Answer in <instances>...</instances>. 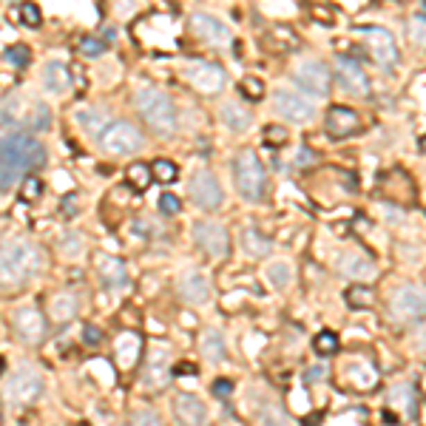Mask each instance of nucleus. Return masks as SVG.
<instances>
[{
	"label": "nucleus",
	"instance_id": "a211bd4d",
	"mask_svg": "<svg viewBox=\"0 0 426 426\" xmlns=\"http://www.w3.org/2000/svg\"><path fill=\"white\" fill-rule=\"evenodd\" d=\"M191 26H194V32H196V37H202L205 43H210V46H228L230 43V32L219 23V20H213V17H207V15H194L191 17Z\"/></svg>",
	"mask_w": 426,
	"mask_h": 426
},
{
	"label": "nucleus",
	"instance_id": "aec40b11",
	"mask_svg": "<svg viewBox=\"0 0 426 426\" xmlns=\"http://www.w3.org/2000/svg\"><path fill=\"white\" fill-rule=\"evenodd\" d=\"M179 296L188 304H205L207 296H210L207 279L202 276V273H185V276L179 279Z\"/></svg>",
	"mask_w": 426,
	"mask_h": 426
},
{
	"label": "nucleus",
	"instance_id": "09e8293b",
	"mask_svg": "<svg viewBox=\"0 0 426 426\" xmlns=\"http://www.w3.org/2000/svg\"><path fill=\"white\" fill-rule=\"evenodd\" d=\"M3 370H6V361H3V358H0V375H3Z\"/></svg>",
	"mask_w": 426,
	"mask_h": 426
},
{
	"label": "nucleus",
	"instance_id": "c85d7f7f",
	"mask_svg": "<svg viewBox=\"0 0 426 426\" xmlns=\"http://www.w3.org/2000/svg\"><path fill=\"white\" fill-rule=\"evenodd\" d=\"M126 179H128V185L137 188V191H145V188L151 185V182H154V176H151V165H142V162L128 165Z\"/></svg>",
	"mask_w": 426,
	"mask_h": 426
},
{
	"label": "nucleus",
	"instance_id": "c03bdc74",
	"mask_svg": "<svg viewBox=\"0 0 426 426\" xmlns=\"http://www.w3.org/2000/svg\"><path fill=\"white\" fill-rule=\"evenodd\" d=\"M267 139L276 142V145H282V142H287V131H282L279 126H270V128H267Z\"/></svg>",
	"mask_w": 426,
	"mask_h": 426
},
{
	"label": "nucleus",
	"instance_id": "79ce46f5",
	"mask_svg": "<svg viewBox=\"0 0 426 426\" xmlns=\"http://www.w3.org/2000/svg\"><path fill=\"white\" fill-rule=\"evenodd\" d=\"M83 341H85L88 347H100V341H103V332H100L97 327L85 324V327H83Z\"/></svg>",
	"mask_w": 426,
	"mask_h": 426
},
{
	"label": "nucleus",
	"instance_id": "9b49d317",
	"mask_svg": "<svg viewBox=\"0 0 426 426\" xmlns=\"http://www.w3.org/2000/svg\"><path fill=\"white\" fill-rule=\"evenodd\" d=\"M392 316L398 321H418L426 316V293L418 287H401L392 296Z\"/></svg>",
	"mask_w": 426,
	"mask_h": 426
},
{
	"label": "nucleus",
	"instance_id": "2eb2a0df",
	"mask_svg": "<svg viewBox=\"0 0 426 426\" xmlns=\"http://www.w3.org/2000/svg\"><path fill=\"white\" fill-rule=\"evenodd\" d=\"M336 71H339V80L341 85L350 91V94H367L370 91V80L364 74V69L350 57H339L336 60Z\"/></svg>",
	"mask_w": 426,
	"mask_h": 426
},
{
	"label": "nucleus",
	"instance_id": "b1692460",
	"mask_svg": "<svg viewBox=\"0 0 426 426\" xmlns=\"http://www.w3.org/2000/svg\"><path fill=\"white\" fill-rule=\"evenodd\" d=\"M219 117H222V123H225L230 131H248V128H250V111H248L245 105L228 103V105H222Z\"/></svg>",
	"mask_w": 426,
	"mask_h": 426
},
{
	"label": "nucleus",
	"instance_id": "39448f33",
	"mask_svg": "<svg viewBox=\"0 0 426 426\" xmlns=\"http://www.w3.org/2000/svg\"><path fill=\"white\" fill-rule=\"evenodd\" d=\"M142 134L137 126L126 123V119H119V123H108L105 131L100 134V145L108 157H131L142 148Z\"/></svg>",
	"mask_w": 426,
	"mask_h": 426
},
{
	"label": "nucleus",
	"instance_id": "72a5a7b5",
	"mask_svg": "<svg viewBox=\"0 0 426 426\" xmlns=\"http://www.w3.org/2000/svg\"><path fill=\"white\" fill-rule=\"evenodd\" d=\"M347 304L352 310H364L367 304H373V290L370 287H364V284H355L347 290Z\"/></svg>",
	"mask_w": 426,
	"mask_h": 426
},
{
	"label": "nucleus",
	"instance_id": "6e6552de",
	"mask_svg": "<svg viewBox=\"0 0 426 426\" xmlns=\"http://www.w3.org/2000/svg\"><path fill=\"white\" fill-rule=\"evenodd\" d=\"M358 35L367 46L370 57L375 60L378 66H395L398 63V46H395L392 35L386 28H375V26H367V28H358Z\"/></svg>",
	"mask_w": 426,
	"mask_h": 426
},
{
	"label": "nucleus",
	"instance_id": "8fccbe9b",
	"mask_svg": "<svg viewBox=\"0 0 426 426\" xmlns=\"http://www.w3.org/2000/svg\"><path fill=\"white\" fill-rule=\"evenodd\" d=\"M420 148H423V151H426V137H423V139H420Z\"/></svg>",
	"mask_w": 426,
	"mask_h": 426
},
{
	"label": "nucleus",
	"instance_id": "3c124183",
	"mask_svg": "<svg viewBox=\"0 0 426 426\" xmlns=\"http://www.w3.org/2000/svg\"><path fill=\"white\" fill-rule=\"evenodd\" d=\"M0 420H3V409H0Z\"/></svg>",
	"mask_w": 426,
	"mask_h": 426
},
{
	"label": "nucleus",
	"instance_id": "1a4fd4ad",
	"mask_svg": "<svg viewBox=\"0 0 426 426\" xmlns=\"http://www.w3.org/2000/svg\"><path fill=\"white\" fill-rule=\"evenodd\" d=\"M273 105H276V111L290 119V123H310V119L316 117V108L307 97L296 94V91H287V88H279L276 94H273Z\"/></svg>",
	"mask_w": 426,
	"mask_h": 426
},
{
	"label": "nucleus",
	"instance_id": "e433bc0d",
	"mask_svg": "<svg viewBox=\"0 0 426 426\" xmlns=\"http://www.w3.org/2000/svg\"><path fill=\"white\" fill-rule=\"evenodd\" d=\"M17 17H20L26 26H32V28H37V26L43 23V15H40V9H37L35 3H23V6L17 9Z\"/></svg>",
	"mask_w": 426,
	"mask_h": 426
},
{
	"label": "nucleus",
	"instance_id": "bb28decb",
	"mask_svg": "<svg viewBox=\"0 0 426 426\" xmlns=\"http://www.w3.org/2000/svg\"><path fill=\"white\" fill-rule=\"evenodd\" d=\"M199 347H202V352L207 355V361H213V364L225 358V341H222V336H219L216 330H207L205 336L199 339Z\"/></svg>",
	"mask_w": 426,
	"mask_h": 426
},
{
	"label": "nucleus",
	"instance_id": "cd10ccee",
	"mask_svg": "<svg viewBox=\"0 0 426 426\" xmlns=\"http://www.w3.org/2000/svg\"><path fill=\"white\" fill-rule=\"evenodd\" d=\"M241 245H245V250L250 256H267L270 248H273V241L267 236H262L259 230H245L241 233Z\"/></svg>",
	"mask_w": 426,
	"mask_h": 426
},
{
	"label": "nucleus",
	"instance_id": "4be33fe9",
	"mask_svg": "<svg viewBox=\"0 0 426 426\" xmlns=\"http://www.w3.org/2000/svg\"><path fill=\"white\" fill-rule=\"evenodd\" d=\"M344 375L350 378V386H352V389H373V386L378 384V373L373 370V364H364V361L347 364Z\"/></svg>",
	"mask_w": 426,
	"mask_h": 426
},
{
	"label": "nucleus",
	"instance_id": "9d476101",
	"mask_svg": "<svg viewBox=\"0 0 426 426\" xmlns=\"http://www.w3.org/2000/svg\"><path fill=\"white\" fill-rule=\"evenodd\" d=\"M191 196H194V202L202 207V210H216L219 205H222V185H219V179L213 176L210 171H196L194 176H191Z\"/></svg>",
	"mask_w": 426,
	"mask_h": 426
},
{
	"label": "nucleus",
	"instance_id": "58836bf2",
	"mask_svg": "<svg viewBox=\"0 0 426 426\" xmlns=\"http://www.w3.org/2000/svg\"><path fill=\"white\" fill-rule=\"evenodd\" d=\"M40 194H43V182L37 176H26L23 179V196L28 202H35V199H40Z\"/></svg>",
	"mask_w": 426,
	"mask_h": 426
},
{
	"label": "nucleus",
	"instance_id": "5701e85b",
	"mask_svg": "<svg viewBox=\"0 0 426 426\" xmlns=\"http://www.w3.org/2000/svg\"><path fill=\"white\" fill-rule=\"evenodd\" d=\"M100 276H103V284L105 287H123L126 282H128V273H126V264L119 262V259H111V256H105L103 262H100Z\"/></svg>",
	"mask_w": 426,
	"mask_h": 426
},
{
	"label": "nucleus",
	"instance_id": "7ed1b4c3",
	"mask_svg": "<svg viewBox=\"0 0 426 426\" xmlns=\"http://www.w3.org/2000/svg\"><path fill=\"white\" fill-rule=\"evenodd\" d=\"M134 105L139 111V117L148 123L151 131H157L162 137L173 134L176 128V105L171 103L168 94H162L160 88H139L134 94Z\"/></svg>",
	"mask_w": 426,
	"mask_h": 426
},
{
	"label": "nucleus",
	"instance_id": "4c0bfd02",
	"mask_svg": "<svg viewBox=\"0 0 426 426\" xmlns=\"http://www.w3.org/2000/svg\"><path fill=\"white\" fill-rule=\"evenodd\" d=\"M77 119H80V126L85 128V131H100V128H105L103 126V114H91V111H80L77 114Z\"/></svg>",
	"mask_w": 426,
	"mask_h": 426
},
{
	"label": "nucleus",
	"instance_id": "f257e3e1",
	"mask_svg": "<svg viewBox=\"0 0 426 426\" xmlns=\"http://www.w3.org/2000/svg\"><path fill=\"white\" fill-rule=\"evenodd\" d=\"M46 162V148L28 134H9L0 139V194L15 188V182Z\"/></svg>",
	"mask_w": 426,
	"mask_h": 426
},
{
	"label": "nucleus",
	"instance_id": "20e7f679",
	"mask_svg": "<svg viewBox=\"0 0 426 426\" xmlns=\"http://www.w3.org/2000/svg\"><path fill=\"white\" fill-rule=\"evenodd\" d=\"M233 173H236V188L248 202H259L264 196V185H267V173L262 160L256 157V151H239L236 162H233Z\"/></svg>",
	"mask_w": 426,
	"mask_h": 426
},
{
	"label": "nucleus",
	"instance_id": "6ab92c4d",
	"mask_svg": "<svg viewBox=\"0 0 426 426\" xmlns=\"http://www.w3.org/2000/svg\"><path fill=\"white\" fill-rule=\"evenodd\" d=\"M173 412H176V418L182 420V423H205L207 420V407L196 398V395H179V398L173 401Z\"/></svg>",
	"mask_w": 426,
	"mask_h": 426
},
{
	"label": "nucleus",
	"instance_id": "7c9ffc66",
	"mask_svg": "<svg viewBox=\"0 0 426 426\" xmlns=\"http://www.w3.org/2000/svg\"><path fill=\"white\" fill-rule=\"evenodd\" d=\"M176 165L171 160H154L151 162V176H154L157 182H162V185H171V182H176Z\"/></svg>",
	"mask_w": 426,
	"mask_h": 426
},
{
	"label": "nucleus",
	"instance_id": "f3484780",
	"mask_svg": "<svg viewBox=\"0 0 426 426\" xmlns=\"http://www.w3.org/2000/svg\"><path fill=\"white\" fill-rule=\"evenodd\" d=\"M114 352H117V364L123 370H131L137 367V361H139V352H142V339H139V332H119V336L114 339Z\"/></svg>",
	"mask_w": 426,
	"mask_h": 426
},
{
	"label": "nucleus",
	"instance_id": "0eeeda50",
	"mask_svg": "<svg viewBox=\"0 0 426 426\" xmlns=\"http://www.w3.org/2000/svg\"><path fill=\"white\" fill-rule=\"evenodd\" d=\"M293 80L298 88L310 91V94L316 97H327L330 94V71L324 63H318V60H298V63L293 66Z\"/></svg>",
	"mask_w": 426,
	"mask_h": 426
},
{
	"label": "nucleus",
	"instance_id": "2f4dec72",
	"mask_svg": "<svg viewBox=\"0 0 426 426\" xmlns=\"http://www.w3.org/2000/svg\"><path fill=\"white\" fill-rule=\"evenodd\" d=\"M313 347H316L318 355L330 358V355H336V352H339V336H336V332H330V330H324V332H318V336H316Z\"/></svg>",
	"mask_w": 426,
	"mask_h": 426
},
{
	"label": "nucleus",
	"instance_id": "473e14b6",
	"mask_svg": "<svg viewBox=\"0 0 426 426\" xmlns=\"http://www.w3.org/2000/svg\"><path fill=\"white\" fill-rule=\"evenodd\" d=\"M3 60H9L15 69H26L28 63H32V51H28V46H23V43H15L3 51Z\"/></svg>",
	"mask_w": 426,
	"mask_h": 426
},
{
	"label": "nucleus",
	"instance_id": "49530a36",
	"mask_svg": "<svg viewBox=\"0 0 426 426\" xmlns=\"http://www.w3.org/2000/svg\"><path fill=\"white\" fill-rule=\"evenodd\" d=\"M324 373H327L324 367H313V370L307 373V381H321V378H324Z\"/></svg>",
	"mask_w": 426,
	"mask_h": 426
},
{
	"label": "nucleus",
	"instance_id": "412c9836",
	"mask_svg": "<svg viewBox=\"0 0 426 426\" xmlns=\"http://www.w3.org/2000/svg\"><path fill=\"white\" fill-rule=\"evenodd\" d=\"M43 85L51 91V94H63L71 85V69L66 63H60V60H51L43 71Z\"/></svg>",
	"mask_w": 426,
	"mask_h": 426
},
{
	"label": "nucleus",
	"instance_id": "f8f14e48",
	"mask_svg": "<svg viewBox=\"0 0 426 426\" xmlns=\"http://www.w3.org/2000/svg\"><path fill=\"white\" fill-rule=\"evenodd\" d=\"M194 239H196L199 250H205L207 256H228L230 253V236L216 222H199L194 228Z\"/></svg>",
	"mask_w": 426,
	"mask_h": 426
},
{
	"label": "nucleus",
	"instance_id": "ddd939ff",
	"mask_svg": "<svg viewBox=\"0 0 426 426\" xmlns=\"http://www.w3.org/2000/svg\"><path fill=\"white\" fill-rule=\"evenodd\" d=\"M15 330L26 344H37L46 336V318L37 307H20L15 313Z\"/></svg>",
	"mask_w": 426,
	"mask_h": 426
},
{
	"label": "nucleus",
	"instance_id": "a878e982",
	"mask_svg": "<svg viewBox=\"0 0 426 426\" xmlns=\"http://www.w3.org/2000/svg\"><path fill=\"white\" fill-rule=\"evenodd\" d=\"M77 316V301L69 293H57L51 298V318L54 321H71Z\"/></svg>",
	"mask_w": 426,
	"mask_h": 426
},
{
	"label": "nucleus",
	"instance_id": "a18cd8bd",
	"mask_svg": "<svg viewBox=\"0 0 426 426\" xmlns=\"http://www.w3.org/2000/svg\"><path fill=\"white\" fill-rule=\"evenodd\" d=\"M134 420H145V423H160V415L157 412H134Z\"/></svg>",
	"mask_w": 426,
	"mask_h": 426
},
{
	"label": "nucleus",
	"instance_id": "de8ad7c7",
	"mask_svg": "<svg viewBox=\"0 0 426 426\" xmlns=\"http://www.w3.org/2000/svg\"><path fill=\"white\" fill-rule=\"evenodd\" d=\"M182 373H196V367H191V364H179V367H176V375H182Z\"/></svg>",
	"mask_w": 426,
	"mask_h": 426
},
{
	"label": "nucleus",
	"instance_id": "c756f323",
	"mask_svg": "<svg viewBox=\"0 0 426 426\" xmlns=\"http://www.w3.org/2000/svg\"><path fill=\"white\" fill-rule=\"evenodd\" d=\"M267 279H270V284L273 287H287L290 284V279H293V270H290V264L287 262H273L270 267H267Z\"/></svg>",
	"mask_w": 426,
	"mask_h": 426
},
{
	"label": "nucleus",
	"instance_id": "f03ea898",
	"mask_svg": "<svg viewBox=\"0 0 426 426\" xmlns=\"http://www.w3.org/2000/svg\"><path fill=\"white\" fill-rule=\"evenodd\" d=\"M43 267V253L37 245L26 239H9L0 245V290L23 287Z\"/></svg>",
	"mask_w": 426,
	"mask_h": 426
},
{
	"label": "nucleus",
	"instance_id": "f704fd0d",
	"mask_svg": "<svg viewBox=\"0 0 426 426\" xmlns=\"http://www.w3.org/2000/svg\"><path fill=\"white\" fill-rule=\"evenodd\" d=\"M49 123H51L49 108H46L43 103H35V105H32V117H28V128H32V131H46Z\"/></svg>",
	"mask_w": 426,
	"mask_h": 426
},
{
	"label": "nucleus",
	"instance_id": "dca6fc26",
	"mask_svg": "<svg viewBox=\"0 0 426 426\" xmlns=\"http://www.w3.org/2000/svg\"><path fill=\"white\" fill-rule=\"evenodd\" d=\"M188 83L196 91H202V94H219L222 85H225V71L219 66L205 63V66H196V69L188 71Z\"/></svg>",
	"mask_w": 426,
	"mask_h": 426
},
{
	"label": "nucleus",
	"instance_id": "37998d69",
	"mask_svg": "<svg viewBox=\"0 0 426 426\" xmlns=\"http://www.w3.org/2000/svg\"><path fill=\"white\" fill-rule=\"evenodd\" d=\"M230 392H233V384L228 378H219L216 384H213V395H219V398H228Z\"/></svg>",
	"mask_w": 426,
	"mask_h": 426
},
{
	"label": "nucleus",
	"instance_id": "393cba45",
	"mask_svg": "<svg viewBox=\"0 0 426 426\" xmlns=\"http://www.w3.org/2000/svg\"><path fill=\"white\" fill-rule=\"evenodd\" d=\"M339 270L344 273V276H355V279H367V276H373L375 273V267L370 264V259H364V256H358V253H344L341 259H339Z\"/></svg>",
	"mask_w": 426,
	"mask_h": 426
},
{
	"label": "nucleus",
	"instance_id": "a19ab883",
	"mask_svg": "<svg viewBox=\"0 0 426 426\" xmlns=\"http://www.w3.org/2000/svg\"><path fill=\"white\" fill-rule=\"evenodd\" d=\"M160 210H162V213H168V216L179 213V210H182L179 196H176V194H162V196H160Z\"/></svg>",
	"mask_w": 426,
	"mask_h": 426
},
{
	"label": "nucleus",
	"instance_id": "ea45409f",
	"mask_svg": "<svg viewBox=\"0 0 426 426\" xmlns=\"http://www.w3.org/2000/svg\"><path fill=\"white\" fill-rule=\"evenodd\" d=\"M103 51H105V43L97 40V37H83L80 40V54H85V57H97Z\"/></svg>",
	"mask_w": 426,
	"mask_h": 426
},
{
	"label": "nucleus",
	"instance_id": "4468645a",
	"mask_svg": "<svg viewBox=\"0 0 426 426\" xmlns=\"http://www.w3.org/2000/svg\"><path fill=\"white\" fill-rule=\"evenodd\" d=\"M324 126H327V134L330 137H336V139H344L350 134H355L361 128V119L352 108H344V105H332L327 111V119H324Z\"/></svg>",
	"mask_w": 426,
	"mask_h": 426
},
{
	"label": "nucleus",
	"instance_id": "423d86ee",
	"mask_svg": "<svg viewBox=\"0 0 426 426\" xmlns=\"http://www.w3.org/2000/svg\"><path fill=\"white\" fill-rule=\"evenodd\" d=\"M40 395H43V378L32 367L15 370V375L6 381V401H12L15 407H32L35 401H40Z\"/></svg>",
	"mask_w": 426,
	"mask_h": 426
},
{
	"label": "nucleus",
	"instance_id": "c9c22d12",
	"mask_svg": "<svg viewBox=\"0 0 426 426\" xmlns=\"http://www.w3.org/2000/svg\"><path fill=\"white\" fill-rule=\"evenodd\" d=\"M239 91H241V94H245L248 100H262V97H264V85H262L256 77H245V80L239 83Z\"/></svg>",
	"mask_w": 426,
	"mask_h": 426
}]
</instances>
